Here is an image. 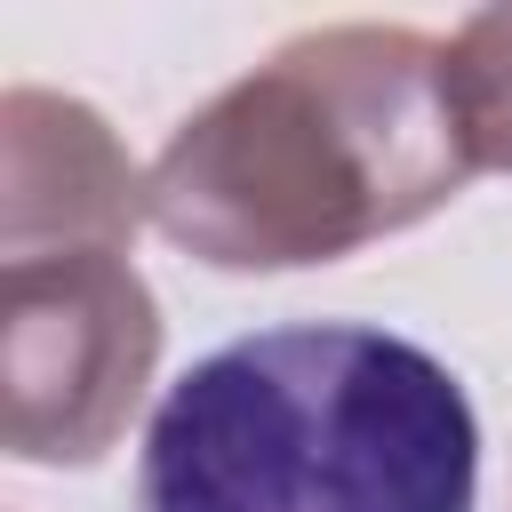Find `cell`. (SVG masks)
<instances>
[{"label": "cell", "instance_id": "7a4b0ae2", "mask_svg": "<svg viewBox=\"0 0 512 512\" xmlns=\"http://www.w3.org/2000/svg\"><path fill=\"white\" fill-rule=\"evenodd\" d=\"M480 424L448 360L304 320L192 360L136 456V512H472Z\"/></svg>", "mask_w": 512, "mask_h": 512}, {"label": "cell", "instance_id": "277c9868", "mask_svg": "<svg viewBox=\"0 0 512 512\" xmlns=\"http://www.w3.org/2000/svg\"><path fill=\"white\" fill-rule=\"evenodd\" d=\"M152 216V176L120 152V136L48 88L0 96V248L64 256V248H120Z\"/></svg>", "mask_w": 512, "mask_h": 512}, {"label": "cell", "instance_id": "6da1fadb", "mask_svg": "<svg viewBox=\"0 0 512 512\" xmlns=\"http://www.w3.org/2000/svg\"><path fill=\"white\" fill-rule=\"evenodd\" d=\"M464 176L448 40L320 24L280 40L160 144L152 224L216 272H288L424 224Z\"/></svg>", "mask_w": 512, "mask_h": 512}, {"label": "cell", "instance_id": "5b68a950", "mask_svg": "<svg viewBox=\"0 0 512 512\" xmlns=\"http://www.w3.org/2000/svg\"><path fill=\"white\" fill-rule=\"evenodd\" d=\"M448 104L472 168H512V8L464 16L448 40Z\"/></svg>", "mask_w": 512, "mask_h": 512}, {"label": "cell", "instance_id": "3957f363", "mask_svg": "<svg viewBox=\"0 0 512 512\" xmlns=\"http://www.w3.org/2000/svg\"><path fill=\"white\" fill-rule=\"evenodd\" d=\"M160 360V304L120 248L16 256L0 288V440L16 464H96Z\"/></svg>", "mask_w": 512, "mask_h": 512}]
</instances>
